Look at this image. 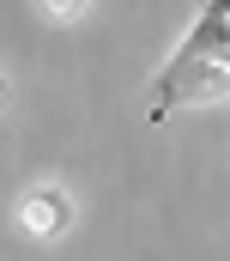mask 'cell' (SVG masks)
<instances>
[{"instance_id":"obj_4","label":"cell","mask_w":230,"mask_h":261,"mask_svg":"<svg viewBox=\"0 0 230 261\" xmlns=\"http://www.w3.org/2000/svg\"><path fill=\"white\" fill-rule=\"evenodd\" d=\"M0 103H6V79H0Z\"/></svg>"},{"instance_id":"obj_1","label":"cell","mask_w":230,"mask_h":261,"mask_svg":"<svg viewBox=\"0 0 230 261\" xmlns=\"http://www.w3.org/2000/svg\"><path fill=\"white\" fill-rule=\"evenodd\" d=\"M230 97V0H206L176 43V55L146 85V122H170L176 110H206Z\"/></svg>"},{"instance_id":"obj_3","label":"cell","mask_w":230,"mask_h":261,"mask_svg":"<svg viewBox=\"0 0 230 261\" xmlns=\"http://www.w3.org/2000/svg\"><path fill=\"white\" fill-rule=\"evenodd\" d=\"M37 6H43L55 24H73V18H85V12H91V0H37Z\"/></svg>"},{"instance_id":"obj_2","label":"cell","mask_w":230,"mask_h":261,"mask_svg":"<svg viewBox=\"0 0 230 261\" xmlns=\"http://www.w3.org/2000/svg\"><path fill=\"white\" fill-rule=\"evenodd\" d=\"M12 225H18L24 237H37V243H61V237L73 231V195L55 189V182H37L31 195L12 206Z\"/></svg>"}]
</instances>
